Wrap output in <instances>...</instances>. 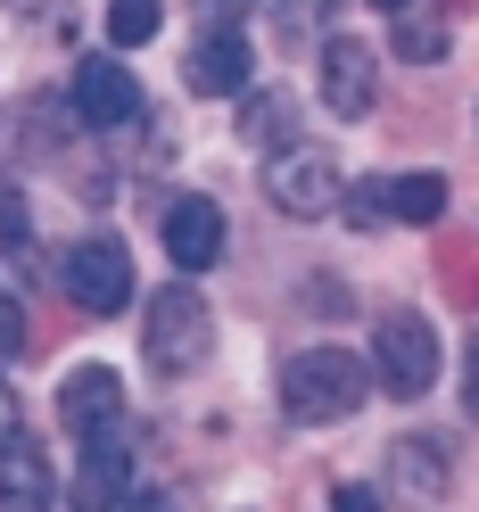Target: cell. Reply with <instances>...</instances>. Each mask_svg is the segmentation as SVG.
<instances>
[{"label":"cell","mask_w":479,"mask_h":512,"mask_svg":"<svg viewBox=\"0 0 479 512\" xmlns=\"http://www.w3.org/2000/svg\"><path fill=\"white\" fill-rule=\"evenodd\" d=\"M364 397H372V372L356 347H298L281 364V413L306 430H331L347 413H364Z\"/></svg>","instance_id":"cell-1"},{"label":"cell","mask_w":479,"mask_h":512,"mask_svg":"<svg viewBox=\"0 0 479 512\" xmlns=\"http://www.w3.org/2000/svg\"><path fill=\"white\" fill-rule=\"evenodd\" d=\"M141 356L157 380H190L207 356H215V306L190 290V281H166L149 298V323H141Z\"/></svg>","instance_id":"cell-2"},{"label":"cell","mask_w":479,"mask_h":512,"mask_svg":"<svg viewBox=\"0 0 479 512\" xmlns=\"http://www.w3.org/2000/svg\"><path fill=\"white\" fill-rule=\"evenodd\" d=\"M265 199H273L281 215L314 223V215H339L347 174H339V157H331L323 141H290V149H265Z\"/></svg>","instance_id":"cell-3"},{"label":"cell","mask_w":479,"mask_h":512,"mask_svg":"<svg viewBox=\"0 0 479 512\" xmlns=\"http://www.w3.org/2000/svg\"><path fill=\"white\" fill-rule=\"evenodd\" d=\"M372 380L389 397H430L438 380V331L422 314H380L372 323Z\"/></svg>","instance_id":"cell-4"},{"label":"cell","mask_w":479,"mask_h":512,"mask_svg":"<svg viewBox=\"0 0 479 512\" xmlns=\"http://www.w3.org/2000/svg\"><path fill=\"white\" fill-rule=\"evenodd\" d=\"M446 496H455V446L446 438H397L389 446V479H380V504L397 512H446Z\"/></svg>","instance_id":"cell-5"},{"label":"cell","mask_w":479,"mask_h":512,"mask_svg":"<svg viewBox=\"0 0 479 512\" xmlns=\"http://www.w3.org/2000/svg\"><path fill=\"white\" fill-rule=\"evenodd\" d=\"M58 273H67V298H75L83 314H116L124 298H133V248H124L116 232H91V240H75Z\"/></svg>","instance_id":"cell-6"},{"label":"cell","mask_w":479,"mask_h":512,"mask_svg":"<svg viewBox=\"0 0 479 512\" xmlns=\"http://www.w3.org/2000/svg\"><path fill=\"white\" fill-rule=\"evenodd\" d=\"M67 124H75V100H58V91H25V100H9V116H0V166H50L58 149H67Z\"/></svg>","instance_id":"cell-7"},{"label":"cell","mask_w":479,"mask_h":512,"mask_svg":"<svg viewBox=\"0 0 479 512\" xmlns=\"http://www.w3.org/2000/svg\"><path fill=\"white\" fill-rule=\"evenodd\" d=\"M372 100H380V50L364 34H331L323 42V108L356 124V116H372Z\"/></svg>","instance_id":"cell-8"},{"label":"cell","mask_w":479,"mask_h":512,"mask_svg":"<svg viewBox=\"0 0 479 512\" xmlns=\"http://www.w3.org/2000/svg\"><path fill=\"white\" fill-rule=\"evenodd\" d=\"M157 240H166V265L190 281V273H207V265H223V207L215 199H174L166 215H157Z\"/></svg>","instance_id":"cell-9"},{"label":"cell","mask_w":479,"mask_h":512,"mask_svg":"<svg viewBox=\"0 0 479 512\" xmlns=\"http://www.w3.org/2000/svg\"><path fill=\"white\" fill-rule=\"evenodd\" d=\"M67 100L83 124H100V133H116V124H141V83L124 58H83L75 83H67Z\"/></svg>","instance_id":"cell-10"},{"label":"cell","mask_w":479,"mask_h":512,"mask_svg":"<svg viewBox=\"0 0 479 512\" xmlns=\"http://www.w3.org/2000/svg\"><path fill=\"white\" fill-rule=\"evenodd\" d=\"M133 496V446L124 438H83V463L67 479V504L75 512H116Z\"/></svg>","instance_id":"cell-11"},{"label":"cell","mask_w":479,"mask_h":512,"mask_svg":"<svg viewBox=\"0 0 479 512\" xmlns=\"http://www.w3.org/2000/svg\"><path fill=\"white\" fill-rule=\"evenodd\" d=\"M116 413H124V380L108 364H75L67 389H58V422L75 438H100V430H116Z\"/></svg>","instance_id":"cell-12"},{"label":"cell","mask_w":479,"mask_h":512,"mask_svg":"<svg viewBox=\"0 0 479 512\" xmlns=\"http://www.w3.org/2000/svg\"><path fill=\"white\" fill-rule=\"evenodd\" d=\"M182 83L199 100H240L248 91V34H199L182 58Z\"/></svg>","instance_id":"cell-13"},{"label":"cell","mask_w":479,"mask_h":512,"mask_svg":"<svg viewBox=\"0 0 479 512\" xmlns=\"http://www.w3.org/2000/svg\"><path fill=\"white\" fill-rule=\"evenodd\" d=\"M58 504V479H50V455L34 438L0 455V512H50Z\"/></svg>","instance_id":"cell-14"},{"label":"cell","mask_w":479,"mask_h":512,"mask_svg":"<svg viewBox=\"0 0 479 512\" xmlns=\"http://www.w3.org/2000/svg\"><path fill=\"white\" fill-rule=\"evenodd\" d=\"M240 133L257 141V149H290V133H298V91H248V100H240Z\"/></svg>","instance_id":"cell-15"},{"label":"cell","mask_w":479,"mask_h":512,"mask_svg":"<svg viewBox=\"0 0 479 512\" xmlns=\"http://www.w3.org/2000/svg\"><path fill=\"white\" fill-rule=\"evenodd\" d=\"M380 207H389V223H438L446 215V174H397V182H380Z\"/></svg>","instance_id":"cell-16"},{"label":"cell","mask_w":479,"mask_h":512,"mask_svg":"<svg viewBox=\"0 0 479 512\" xmlns=\"http://www.w3.org/2000/svg\"><path fill=\"white\" fill-rule=\"evenodd\" d=\"M157 25H166V0H108V42L116 50L157 42Z\"/></svg>","instance_id":"cell-17"},{"label":"cell","mask_w":479,"mask_h":512,"mask_svg":"<svg viewBox=\"0 0 479 512\" xmlns=\"http://www.w3.org/2000/svg\"><path fill=\"white\" fill-rule=\"evenodd\" d=\"M397 50L413 58V67H438V58H446V25H430V17H397Z\"/></svg>","instance_id":"cell-18"},{"label":"cell","mask_w":479,"mask_h":512,"mask_svg":"<svg viewBox=\"0 0 479 512\" xmlns=\"http://www.w3.org/2000/svg\"><path fill=\"white\" fill-rule=\"evenodd\" d=\"M9 248H34V215H25V199L0 182V256H9Z\"/></svg>","instance_id":"cell-19"},{"label":"cell","mask_w":479,"mask_h":512,"mask_svg":"<svg viewBox=\"0 0 479 512\" xmlns=\"http://www.w3.org/2000/svg\"><path fill=\"white\" fill-rule=\"evenodd\" d=\"M25 339H34V331H25V306L0 290V364H17V356H25Z\"/></svg>","instance_id":"cell-20"},{"label":"cell","mask_w":479,"mask_h":512,"mask_svg":"<svg viewBox=\"0 0 479 512\" xmlns=\"http://www.w3.org/2000/svg\"><path fill=\"white\" fill-rule=\"evenodd\" d=\"M347 190H356V182H347ZM339 215L356 223V232H372V223H389V207H380V182H364L356 199H339Z\"/></svg>","instance_id":"cell-21"},{"label":"cell","mask_w":479,"mask_h":512,"mask_svg":"<svg viewBox=\"0 0 479 512\" xmlns=\"http://www.w3.org/2000/svg\"><path fill=\"white\" fill-rule=\"evenodd\" d=\"M248 0H199V34H240Z\"/></svg>","instance_id":"cell-22"},{"label":"cell","mask_w":479,"mask_h":512,"mask_svg":"<svg viewBox=\"0 0 479 512\" xmlns=\"http://www.w3.org/2000/svg\"><path fill=\"white\" fill-rule=\"evenodd\" d=\"M9 446H25V405H17L9 380H0V455H9Z\"/></svg>","instance_id":"cell-23"},{"label":"cell","mask_w":479,"mask_h":512,"mask_svg":"<svg viewBox=\"0 0 479 512\" xmlns=\"http://www.w3.org/2000/svg\"><path fill=\"white\" fill-rule=\"evenodd\" d=\"M463 413H471V422H479V339L463 347Z\"/></svg>","instance_id":"cell-24"},{"label":"cell","mask_w":479,"mask_h":512,"mask_svg":"<svg viewBox=\"0 0 479 512\" xmlns=\"http://www.w3.org/2000/svg\"><path fill=\"white\" fill-rule=\"evenodd\" d=\"M331 504H339V512H380V488H356V479H347Z\"/></svg>","instance_id":"cell-25"},{"label":"cell","mask_w":479,"mask_h":512,"mask_svg":"<svg viewBox=\"0 0 479 512\" xmlns=\"http://www.w3.org/2000/svg\"><path fill=\"white\" fill-rule=\"evenodd\" d=\"M133 512H174V504L166 496H133Z\"/></svg>","instance_id":"cell-26"},{"label":"cell","mask_w":479,"mask_h":512,"mask_svg":"<svg viewBox=\"0 0 479 512\" xmlns=\"http://www.w3.org/2000/svg\"><path fill=\"white\" fill-rule=\"evenodd\" d=\"M372 9H389V17H405V9H413V0H372Z\"/></svg>","instance_id":"cell-27"}]
</instances>
